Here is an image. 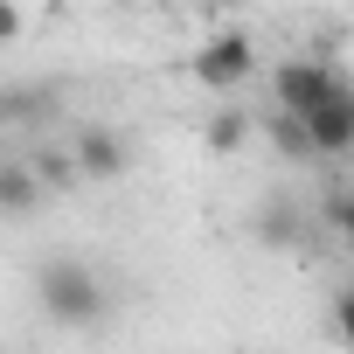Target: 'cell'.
Returning <instances> with one entry per match:
<instances>
[{"instance_id": "cell-4", "label": "cell", "mask_w": 354, "mask_h": 354, "mask_svg": "<svg viewBox=\"0 0 354 354\" xmlns=\"http://www.w3.org/2000/svg\"><path fill=\"white\" fill-rule=\"evenodd\" d=\"M306 125H313V146H319V160H333V153H354V91L340 84L319 111H306Z\"/></svg>"}, {"instance_id": "cell-2", "label": "cell", "mask_w": 354, "mask_h": 354, "mask_svg": "<svg viewBox=\"0 0 354 354\" xmlns=\"http://www.w3.org/2000/svg\"><path fill=\"white\" fill-rule=\"evenodd\" d=\"M271 84H278V104H285V111H319V104H326V97H333L347 77H340L333 63L292 56V63H278V77H271Z\"/></svg>"}, {"instance_id": "cell-9", "label": "cell", "mask_w": 354, "mask_h": 354, "mask_svg": "<svg viewBox=\"0 0 354 354\" xmlns=\"http://www.w3.org/2000/svg\"><path fill=\"white\" fill-rule=\"evenodd\" d=\"M326 223H333V230H340V236L354 243V195H333V209H326Z\"/></svg>"}, {"instance_id": "cell-3", "label": "cell", "mask_w": 354, "mask_h": 354, "mask_svg": "<svg viewBox=\"0 0 354 354\" xmlns=\"http://www.w3.org/2000/svg\"><path fill=\"white\" fill-rule=\"evenodd\" d=\"M250 70H257L250 35H216L195 49V84H209V91H236V84H250Z\"/></svg>"}, {"instance_id": "cell-5", "label": "cell", "mask_w": 354, "mask_h": 354, "mask_svg": "<svg viewBox=\"0 0 354 354\" xmlns=\"http://www.w3.org/2000/svg\"><path fill=\"white\" fill-rule=\"evenodd\" d=\"M77 167L91 174V181H111V174L125 167V146L111 132H77Z\"/></svg>"}, {"instance_id": "cell-7", "label": "cell", "mask_w": 354, "mask_h": 354, "mask_svg": "<svg viewBox=\"0 0 354 354\" xmlns=\"http://www.w3.org/2000/svg\"><path fill=\"white\" fill-rule=\"evenodd\" d=\"M243 139H250V118H243V111H216V118H209V146H216V153H236Z\"/></svg>"}, {"instance_id": "cell-1", "label": "cell", "mask_w": 354, "mask_h": 354, "mask_svg": "<svg viewBox=\"0 0 354 354\" xmlns=\"http://www.w3.org/2000/svg\"><path fill=\"white\" fill-rule=\"evenodd\" d=\"M42 306L63 319V326H91L104 313V285L84 271V264H49L42 271Z\"/></svg>"}, {"instance_id": "cell-6", "label": "cell", "mask_w": 354, "mask_h": 354, "mask_svg": "<svg viewBox=\"0 0 354 354\" xmlns=\"http://www.w3.org/2000/svg\"><path fill=\"white\" fill-rule=\"evenodd\" d=\"M42 195V174L35 167H0V202H8V216H28Z\"/></svg>"}, {"instance_id": "cell-8", "label": "cell", "mask_w": 354, "mask_h": 354, "mask_svg": "<svg viewBox=\"0 0 354 354\" xmlns=\"http://www.w3.org/2000/svg\"><path fill=\"white\" fill-rule=\"evenodd\" d=\"M333 333H340V340L354 347V285H347V292L333 299Z\"/></svg>"}]
</instances>
